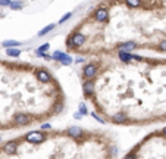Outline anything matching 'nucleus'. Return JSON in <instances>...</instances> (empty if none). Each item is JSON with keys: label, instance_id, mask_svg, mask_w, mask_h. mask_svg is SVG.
Here are the masks:
<instances>
[{"label": "nucleus", "instance_id": "obj_1", "mask_svg": "<svg viewBox=\"0 0 166 159\" xmlns=\"http://www.w3.org/2000/svg\"><path fill=\"white\" fill-rule=\"evenodd\" d=\"M25 140L28 141V143H43L46 140V134L44 133H41V131H31V133H28L27 136H25Z\"/></svg>", "mask_w": 166, "mask_h": 159}, {"label": "nucleus", "instance_id": "obj_2", "mask_svg": "<svg viewBox=\"0 0 166 159\" xmlns=\"http://www.w3.org/2000/svg\"><path fill=\"white\" fill-rule=\"evenodd\" d=\"M52 57H53L55 60L62 62L63 65H71V63H72V57L69 56V55H66V53H63V52H60V50H56V52H53Z\"/></svg>", "mask_w": 166, "mask_h": 159}, {"label": "nucleus", "instance_id": "obj_3", "mask_svg": "<svg viewBox=\"0 0 166 159\" xmlns=\"http://www.w3.org/2000/svg\"><path fill=\"white\" fill-rule=\"evenodd\" d=\"M96 72H97V67L94 65V63H88L84 71H82V74H84V77L85 78H93L94 75H96Z\"/></svg>", "mask_w": 166, "mask_h": 159}, {"label": "nucleus", "instance_id": "obj_4", "mask_svg": "<svg viewBox=\"0 0 166 159\" xmlns=\"http://www.w3.org/2000/svg\"><path fill=\"white\" fill-rule=\"evenodd\" d=\"M68 134H69L71 137H74V138H79V137L84 134V131H82V128H81V127L72 125V127H69V128H68Z\"/></svg>", "mask_w": 166, "mask_h": 159}, {"label": "nucleus", "instance_id": "obj_5", "mask_svg": "<svg viewBox=\"0 0 166 159\" xmlns=\"http://www.w3.org/2000/svg\"><path fill=\"white\" fill-rule=\"evenodd\" d=\"M107 16H109V13H107V9H104V8L97 9L96 13H94V18H96V21H99V22L106 21V19H107Z\"/></svg>", "mask_w": 166, "mask_h": 159}, {"label": "nucleus", "instance_id": "obj_6", "mask_svg": "<svg viewBox=\"0 0 166 159\" xmlns=\"http://www.w3.org/2000/svg\"><path fill=\"white\" fill-rule=\"evenodd\" d=\"M69 43H72V46H82L85 43V37L81 34V33H75V34L72 35V38H71Z\"/></svg>", "mask_w": 166, "mask_h": 159}, {"label": "nucleus", "instance_id": "obj_7", "mask_svg": "<svg viewBox=\"0 0 166 159\" xmlns=\"http://www.w3.org/2000/svg\"><path fill=\"white\" fill-rule=\"evenodd\" d=\"M3 150H5L8 155H13V153H16V150H18V143H16V141H8V143L3 146Z\"/></svg>", "mask_w": 166, "mask_h": 159}, {"label": "nucleus", "instance_id": "obj_8", "mask_svg": "<svg viewBox=\"0 0 166 159\" xmlns=\"http://www.w3.org/2000/svg\"><path fill=\"white\" fill-rule=\"evenodd\" d=\"M15 122L18 125H27L30 122V116L25 114H18L15 115Z\"/></svg>", "mask_w": 166, "mask_h": 159}, {"label": "nucleus", "instance_id": "obj_9", "mask_svg": "<svg viewBox=\"0 0 166 159\" xmlns=\"http://www.w3.org/2000/svg\"><path fill=\"white\" fill-rule=\"evenodd\" d=\"M37 78L40 80L41 83H49L50 81V74L44 71V69H38L37 71Z\"/></svg>", "mask_w": 166, "mask_h": 159}, {"label": "nucleus", "instance_id": "obj_10", "mask_svg": "<svg viewBox=\"0 0 166 159\" xmlns=\"http://www.w3.org/2000/svg\"><path fill=\"white\" fill-rule=\"evenodd\" d=\"M119 59L122 62H129L132 59V53L131 52H126V50H119Z\"/></svg>", "mask_w": 166, "mask_h": 159}, {"label": "nucleus", "instance_id": "obj_11", "mask_svg": "<svg viewBox=\"0 0 166 159\" xmlns=\"http://www.w3.org/2000/svg\"><path fill=\"white\" fill-rule=\"evenodd\" d=\"M82 87H84V91H85V94H93V93H94V83H93L91 80L85 81Z\"/></svg>", "mask_w": 166, "mask_h": 159}, {"label": "nucleus", "instance_id": "obj_12", "mask_svg": "<svg viewBox=\"0 0 166 159\" xmlns=\"http://www.w3.org/2000/svg\"><path fill=\"white\" fill-rule=\"evenodd\" d=\"M128 121V116L125 114H116L113 116V122L115 124H123V122H126Z\"/></svg>", "mask_w": 166, "mask_h": 159}, {"label": "nucleus", "instance_id": "obj_13", "mask_svg": "<svg viewBox=\"0 0 166 159\" xmlns=\"http://www.w3.org/2000/svg\"><path fill=\"white\" fill-rule=\"evenodd\" d=\"M2 44H3V47H6V49H8V47H19V46H21V41H16V40H5Z\"/></svg>", "mask_w": 166, "mask_h": 159}, {"label": "nucleus", "instance_id": "obj_14", "mask_svg": "<svg viewBox=\"0 0 166 159\" xmlns=\"http://www.w3.org/2000/svg\"><path fill=\"white\" fill-rule=\"evenodd\" d=\"M6 55H8V56H12V57H18L21 55V50H19V49H13V47H8V49H6Z\"/></svg>", "mask_w": 166, "mask_h": 159}, {"label": "nucleus", "instance_id": "obj_15", "mask_svg": "<svg viewBox=\"0 0 166 159\" xmlns=\"http://www.w3.org/2000/svg\"><path fill=\"white\" fill-rule=\"evenodd\" d=\"M53 28H55V24H50V25H47L46 28H43V30L38 33V37H43V35H46L47 33H49V31H52Z\"/></svg>", "mask_w": 166, "mask_h": 159}, {"label": "nucleus", "instance_id": "obj_16", "mask_svg": "<svg viewBox=\"0 0 166 159\" xmlns=\"http://www.w3.org/2000/svg\"><path fill=\"white\" fill-rule=\"evenodd\" d=\"M132 49H135V43H125V44L121 46V50H126V52H131Z\"/></svg>", "mask_w": 166, "mask_h": 159}, {"label": "nucleus", "instance_id": "obj_17", "mask_svg": "<svg viewBox=\"0 0 166 159\" xmlns=\"http://www.w3.org/2000/svg\"><path fill=\"white\" fill-rule=\"evenodd\" d=\"M126 3H128V6H131V8H138V6L141 5V0H126Z\"/></svg>", "mask_w": 166, "mask_h": 159}, {"label": "nucleus", "instance_id": "obj_18", "mask_svg": "<svg viewBox=\"0 0 166 159\" xmlns=\"http://www.w3.org/2000/svg\"><path fill=\"white\" fill-rule=\"evenodd\" d=\"M11 8L15 9V11H19V9L22 8V3H21V2H11Z\"/></svg>", "mask_w": 166, "mask_h": 159}, {"label": "nucleus", "instance_id": "obj_19", "mask_svg": "<svg viewBox=\"0 0 166 159\" xmlns=\"http://www.w3.org/2000/svg\"><path fill=\"white\" fill-rule=\"evenodd\" d=\"M71 16H72V12H68V13H65V15H63V16L60 18V21H59V24L66 22V21H68V19H69V18H71Z\"/></svg>", "mask_w": 166, "mask_h": 159}, {"label": "nucleus", "instance_id": "obj_20", "mask_svg": "<svg viewBox=\"0 0 166 159\" xmlns=\"http://www.w3.org/2000/svg\"><path fill=\"white\" fill-rule=\"evenodd\" d=\"M79 112L82 115L87 114V106H85V103H79Z\"/></svg>", "mask_w": 166, "mask_h": 159}, {"label": "nucleus", "instance_id": "obj_21", "mask_svg": "<svg viewBox=\"0 0 166 159\" xmlns=\"http://www.w3.org/2000/svg\"><path fill=\"white\" fill-rule=\"evenodd\" d=\"M49 49H50V44H49V43H46V44H43L41 47H38L40 52H46V50H49Z\"/></svg>", "mask_w": 166, "mask_h": 159}, {"label": "nucleus", "instance_id": "obj_22", "mask_svg": "<svg viewBox=\"0 0 166 159\" xmlns=\"http://www.w3.org/2000/svg\"><path fill=\"white\" fill-rule=\"evenodd\" d=\"M91 116H93V118H94V119H97V121H99L100 124H103V122H104V121H103V119H101V118H100L99 115H97V114H94V112H93V114H91Z\"/></svg>", "mask_w": 166, "mask_h": 159}, {"label": "nucleus", "instance_id": "obj_23", "mask_svg": "<svg viewBox=\"0 0 166 159\" xmlns=\"http://www.w3.org/2000/svg\"><path fill=\"white\" fill-rule=\"evenodd\" d=\"M0 6H11V0H0Z\"/></svg>", "mask_w": 166, "mask_h": 159}, {"label": "nucleus", "instance_id": "obj_24", "mask_svg": "<svg viewBox=\"0 0 166 159\" xmlns=\"http://www.w3.org/2000/svg\"><path fill=\"white\" fill-rule=\"evenodd\" d=\"M159 47H160V50H163V52H166V40H163V41L160 43V46H159Z\"/></svg>", "mask_w": 166, "mask_h": 159}, {"label": "nucleus", "instance_id": "obj_25", "mask_svg": "<svg viewBox=\"0 0 166 159\" xmlns=\"http://www.w3.org/2000/svg\"><path fill=\"white\" fill-rule=\"evenodd\" d=\"M50 128H52V125L49 124V122H47V124H43V125H41V130H50Z\"/></svg>", "mask_w": 166, "mask_h": 159}, {"label": "nucleus", "instance_id": "obj_26", "mask_svg": "<svg viewBox=\"0 0 166 159\" xmlns=\"http://www.w3.org/2000/svg\"><path fill=\"white\" fill-rule=\"evenodd\" d=\"M81 112H75V114H74V118H75V119H81Z\"/></svg>", "mask_w": 166, "mask_h": 159}, {"label": "nucleus", "instance_id": "obj_27", "mask_svg": "<svg viewBox=\"0 0 166 159\" xmlns=\"http://www.w3.org/2000/svg\"><path fill=\"white\" fill-rule=\"evenodd\" d=\"M163 134H165V136H166V127H165V128H163Z\"/></svg>", "mask_w": 166, "mask_h": 159}, {"label": "nucleus", "instance_id": "obj_28", "mask_svg": "<svg viewBox=\"0 0 166 159\" xmlns=\"http://www.w3.org/2000/svg\"><path fill=\"white\" fill-rule=\"evenodd\" d=\"M0 141H2V138H0Z\"/></svg>", "mask_w": 166, "mask_h": 159}]
</instances>
